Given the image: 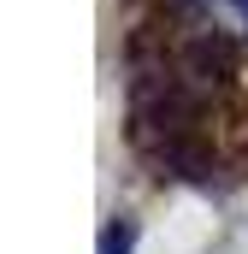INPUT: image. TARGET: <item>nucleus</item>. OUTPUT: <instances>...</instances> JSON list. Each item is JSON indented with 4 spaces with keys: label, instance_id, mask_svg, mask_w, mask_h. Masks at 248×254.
I'll use <instances>...</instances> for the list:
<instances>
[{
    "label": "nucleus",
    "instance_id": "nucleus-1",
    "mask_svg": "<svg viewBox=\"0 0 248 254\" xmlns=\"http://www.w3.org/2000/svg\"><path fill=\"white\" fill-rule=\"evenodd\" d=\"M195 30H213V36H231L248 48V0H172Z\"/></svg>",
    "mask_w": 248,
    "mask_h": 254
},
{
    "label": "nucleus",
    "instance_id": "nucleus-2",
    "mask_svg": "<svg viewBox=\"0 0 248 254\" xmlns=\"http://www.w3.org/2000/svg\"><path fill=\"white\" fill-rule=\"evenodd\" d=\"M130 243H136V225H130V219H119V225H107L101 254H130Z\"/></svg>",
    "mask_w": 248,
    "mask_h": 254
}]
</instances>
